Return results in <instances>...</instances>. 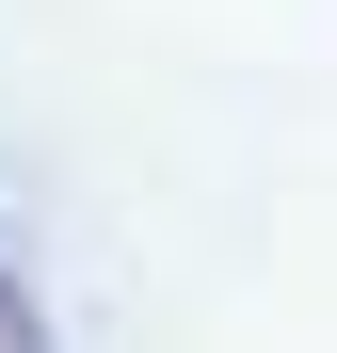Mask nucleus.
<instances>
[{"label":"nucleus","mask_w":337,"mask_h":353,"mask_svg":"<svg viewBox=\"0 0 337 353\" xmlns=\"http://www.w3.org/2000/svg\"><path fill=\"white\" fill-rule=\"evenodd\" d=\"M0 353H65V337H48V305H32V273H17V257H0Z\"/></svg>","instance_id":"nucleus-1"}]
</instances>
